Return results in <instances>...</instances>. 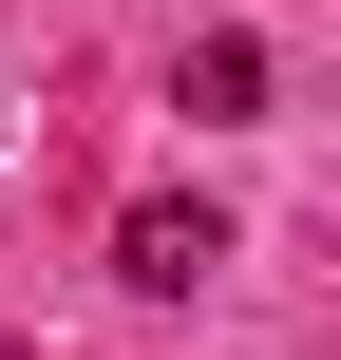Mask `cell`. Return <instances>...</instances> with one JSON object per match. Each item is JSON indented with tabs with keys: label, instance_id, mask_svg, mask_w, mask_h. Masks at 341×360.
Wrapping results in <instances>:
<instances>
[{
	"label": "cell",
	"instance_id": "obj_1",
	"mask_svg": "<svg viewBox=\"0 0 341 360\" xmlns=\"http://www.w3.org/2000/svg\"><path fill=\"white\" fill-rule=\"evenodd\" d=\"M114 266H133V285H152V304H190V285H209V266H228V209H190V190H152V209H133V228H114Z\"/></svg>",
	"mask_w": 341,
	"mask_h": 360
},
{
	"label": "cell",
	"instance_id": "obj_2",
	"mask_svg": "<svg viewBox=\"0 0 341 360\" xmlns=\"http://www.w3.org/2000/svg\"><path fill=\"white\" fill-rule=\"evenodd\" d=\"M190 114H266V38H190Z\"/></svg>",
	"mask_w": 341,
	"mask_h": 360
}]
</instances>
